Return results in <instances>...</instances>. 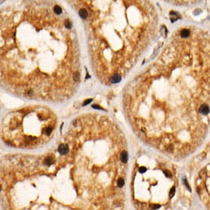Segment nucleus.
I'll use <instances>...</instances> for the list:
<instances>
[{
	"mask_svg": "<svg viewBox=\"0 0 210 210\" xmlns=\"http://www.w3.org/2000/svg\"><path fill=\"white\" fill-rule=\"evenodd\" d=\"M175 194V187H173L172 189H170V198H172Z\"/></svg>",
	"mask_w": 210,
	"mask_h": 210,
	"instance_id": "obj_7",
	"label": "nucleus"
},
{
	"mask_svg": "<svg viewBox=\"0 0 210 210\" xmlns=\"http://www.w3.org/2000/svg\"><path fill=\"white\" fill-rule=\"evenodd\" d=\"M91 102H92V99H89V100H87V101H86V102H85V103H84L83 105H87L88 103H91Z\"/></svg>",
	"mask_w": 210,
	"mask_h": 210,
	"instance_id": "obj_10",
	"label": "nucleus"
},
{
	"mask_svg": "<svg viewBox=\"0 0 210 210\" xmlns=\"http://www.w3.org/2000/svg\"><path fill=\"white\" fill-rule=\"evenodd\" d=\"M145 171H147V168L145 167H141L139 168V172L141 173V174L145 173Z\"/></svg>",
	"mask_w": 210,
	"mask_h": 210,
	"instance_id": "obj_8",
	"label": "nucleus"
},
{
	"mask_svg": "<svg viewBox=\"0 0 210 210\" xmlns=\"http://www.w3.org/2000/svg\"><path fill=\"white\" fill-rule=\"evenodd\" d=\"M199 112H200L201 115H203V116H207L209 113V106L208 104H202L200 105V109H199Z\"/></svg>",
	"mask_w": 210,
	"mask_h": 210,
	"instance_id": "obj_3",
	"label": "nucleus"
},
{
	"mask_svg": "<svg viewBox=\"0 0 210 210\" xmlns=\"http://www.w3.org/2000/svg\"><path fill=\"white\" fill-rule=\"evenodd\" d=\"M120 158H121V161H122V163H124V164H126V163L128 162V153H127L126 151H123L122 153H121Z\"/></svg>",
	"mask_w": 210,
	"mask_h": 210,
	"instance_id": "obj_4",
	"label": "nucleus"
},
{
	"mask_svg": "<svg viewBox=\"0 0 210 210\" xmlns=\"http://www.w3.org/2000/svg\"><path fill=\"white\" fill-rule=\"evenodd\" d=\"M117 186L119 188H122V187L124 186L125 185V180H124V179L122 178V177H120V178L118 179V180H117Z\"/></svg>",
	"mask_w": 210,
	"mask_h": 210,
	"instance_id": "obj_6",
	"label": "nucleus"
},
{
	"mask_svg": "<svg viewBox=\"0 0 210 210\" xmlns=\"http://www.w3.org/2000/svg\"><path fill=\"white\" fill-rule=\"evenodd\" d=\"M56 126L57 117L51 109L42 105H27L4 116L0 137L14 148L36 149L50 141Z\"/></svg>",
	"mask_w": 210,
	"mask_h": 210,
	"instance_id": "obj_2",
	"label": "nucleus"
},
{
	"mask_svg": "<svg viewBox=\"0 0 210 210\" xmlns=\"http://www.w3.org/2000/svg\"><path fill=\"white\" fill-rule=\"evenodd\" d=\"M52 0H21L0 10V87L23 99L62 102L80 80L70 18Z\"/></svg>",
	"mask_w": 210,
	"mask_h": 210,
	"instance_id": "obj_1",
	"label": "nucleus"
},
{
	"mask_svg": "<svg viewBox=\"0 0 210 210\" xmlns=\"http://www.w3.org/2000/svg\"><path fill=\"white\" fill-rule=\"evenodd\" d=\"M180 35L181 38H189V35H190V32H189V30L188 29H183L182 31L180 32Z\"/></svg>",
	"mask_w": 210,
	"mask_h": 210,
	"instance_id": "obj_5",
	"label": "nucleus"
},
{
	"mask_svg": "<svg viewBox=\"0 0 210 210\" xmlns=\"http://www.w3.org/2000/svg\"><path fill=\"white\" fill-rule=\"evenodd\" d=\"M164 174L166 175V176L167 177H168V178H170V177L172 176V174H171L170 172H168V171H164Z\"/></svg>",
	"mask_w": 210,
	"mask_h": 210,
	"instance_id": "obj_9",
	"label": "nucleus"
}]
</instances>
